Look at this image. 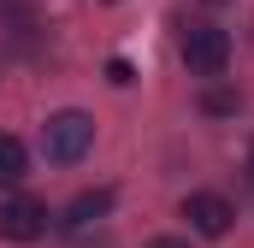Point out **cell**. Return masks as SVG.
Wrapping results in <instances>:
<instances>
[{
  "label": "cell",
  "mask_w": 254,
  "mask_h": 248,
  "mask_svg": "<svg viewBox=\"0 0 254 248\" xmlns=\"http://www.w3.org/2000/svg\"><path fill=\"white\" fill-rule=\"evenodd\" d=\"M89 142H95V119L77 113V107H65V113H54V119L42 124V148H48L54 166H77L89 154Z\"/></svg>",
  "instance_id": "cell-1"
},
{
  "label": "cell",
  "mask_w": 254,
  "mask_h": 248,
  "mask_svg": "<svg viewBox=\"0 0 254 248\" xmlns=\"http://www.w3.org/2000/svg\"><path fill=\"white\" fill-rule=\"evenodd\" d=\"M184 65H190L195 77H225V65H231V36H225L219 24H190V30H184Z\"/></svg>",
  "instance_id": "cell-2"
},
{
  "label": "cell",
  "mask_w": 254,
  "mask_h": 248,
  "mask_svg": "<svg viewBox=\"0 0 254 248\" xmlns=\"http://www.w3.org/2000/svg\"><path fill=\"white\" fill-rule=\"evenodd\" d=\"M0 237H6V243H36V237H48V201H36V195L0 201Z\"/></svg>",
  "instance_id": "cell-3"
},
{
  "label": "cell",
  "mask_w": 254,
  "mask_h": 248,
  "mask_svg": "<svg viewBox=\"0 0 254 248\" xmlns=\"http://www.w3.org/2000/svg\"><path fill=\"white\" fill-rule=\"evenodd\" d=\"M184 219H190L195 237H225L231 219H237V207H231L225 195H213V189H195L190 201H184Z\"/></svg>",
  "instance_id": "cell-4"
},
{
  "label": "cell",
  "mask_w": 254,
  "mask_h": 248,
  "mask_svg": "<svg viewBox=\"0 0 254 248\" xmlns=\"http://www.w3.org/2000/svg\"><path fill=\"white\" fill-rule=\"evenodd\" d=\"M107 213H113V189H83V195L65 207V225L83 231V225H95V219H107Z\"/></svg>",
  "instance_id": "cell-5"
},
{
  "label": "cell",
  "mask_w": 254,
  "mask_h": 248,
  "mask_svg": "<svg viewBox=\"0 0 254 248\" xmlns=\"http://www.w3.org/2000/svg\"><path fill=\"white\" fill-rule=\"evenodd\" d=\"M24 166H30V154H24V142L18 136H0V189H12L24 178Z\"/></svg>",
  "instance_id": "cell-6"
},
{
  "label": "cell",
  "mask_w": 254,
  "mask_h": 248,
  "mask_svg": "<svg viewBox=\"0 0 254 248\" xmlns=\"http://www.w3.org/2000/svg\"><path fill=\"white\" fill-rule=\"evenodd\" d=\"M201 113H237V89H207L201 95Z\"/></svg>",
  "instance_id": "cell-7"
},
{
  "label": "cell",
  "mask_w": 254,
  "mask_h": 248,
  "mask_svg": "<svg viewBox=\"0 0 254 248\" xmlns=\"http://www.w3.org/2000/svg\"><path fill=\"white\" fill-rule=\"evenodd\" d=\"M148 248H190V243H184V237H154Z\"/></svg>",
  "instance_id": "cell-8"
},
{
  "label": "cell",
  "mask_w": 254,
  "mask_h": 248,
  "mask_svg": "<svg viewBox=\"0 0 254 248\" xmlns=\"http://www.w3.org/2000/svg\"><path fill=\"white\" fill-rule=\"evenodd\" d=\"M249 178H254V142H249Z\"/></svg>",
  "instance_id": "cell-9"
}]
</instances>
